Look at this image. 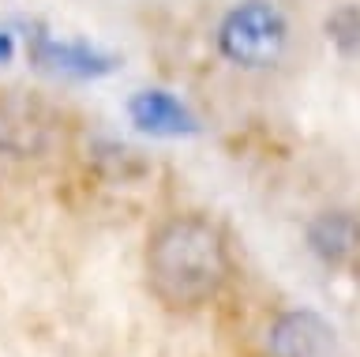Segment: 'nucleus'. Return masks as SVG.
Masks as SVG:
<instances>
[{"label":"nucleus","instance_id":"6e6552de","mask_svg":"<svg viewBox=\"0 0 360 357\" xmlns=\"http://www.w3.org/2000/svg\"><path fill=\"white\" fill-rule=\"evenodd\" d=\"M15 132H19V151L34 147V139H38L41 125L30 117V109H0V147H15Z\"/></svg>","mask_w":360,"mask_h":357},{"label":"nucleus","instance_id":"20e7f679","mask_svg":"<svg viewBox=\"0 0 360 357\" xmlns=\"http://www.w3.org/2000/svg\"><path fill=\"white\" fill-rule=\"evenodd\" d=\"M308 252L330 271H360V218L349 211H323L304 230Z\"/></svg>","mask_w":360,"mask_h":357},{"label":"nucleus","instance_id":"7ed1b4c3","mask_svg":"<svg viewBox=\"0 0 360 357\" xmlns=\"http://www.w3.org/2000/svg\"><path fill=\"white\" fill-rule=\"evenodd\" d=\"M270 357H342L338 331L311 308H289L266 331Z\"/></svg>","mask_w":360,"mask_h":357},{"label":"nucleus","instance_id":"f03ea898","mask_svg":"<svg viewBox=\"0 0 360 357\" xmlns=\"http://www.w3.org/2000/svg\"><path fill=\"white\" fill-rule=\"evenodd\" d=\"M289 46V23L270 0H240L218 23V49L236 68H270Z\"/></svg>","mask_w":360,"mask_h":357},{"label":"nucleus","instance_id":"f257e3e1","mask_svg":"<svg viewBox=\"0 0 360 357\" xmlns=\"http://www.w3.org/2000/svg\"><path fill=\"white\" fill-rule=\"evenodd\" d=\"M229 275L225 237L199 215L169 218L146 244V278L154 297L169 308H199L221 289Z\"/></svg>","mask_w":360,"mask_h":357},{"label":"nucleus","instance_id":"0eeeda50","mask_svg":"<svg viewBox=\"0 0 360 357\" xmlns=\"http://www.w3.org/2000/svg\"><path fill=\"white\" fill-rule=\"evenodd\" d=\"M326 38L338 46V53L345 57H360V8L345 4L326 19Z\"/></svg>","mask_w":360,"mask_h":357},{"label":"nucleus","instance_id":"423d86ee","mask_svg":"<svg viewBox=\"0 0 360 357\" xmlns=\"http://www.w3.org/2000/svg\"><path fill=\"white\" fill-rule=\"evenodd\" d=\"M128 113L143 132H154V136H180V132L195 128L191 113L165 91H139L131 98Z\"/></svg>","mask_w":360,"mask_h":357},{"label":"nucleus","instance_id":"1a4fd4ad","mask_svg":"<svg viewBox=\"0 0 360 357\" xmlns=\"http://www.w3.org/2000/svg\"><path fill=\"white\" fill-rule=\"evenodd\" d=\"M8 57H11V38L4 35V30H0V64H4Z\"/></svg>","mask_w":360,"mask_h":357},{"label":"nucleus","instance_id":"39448f33","mask_svg":"<svg viewBox=\"0 0 360 357\" xmlns=\"http://www.w3.org/2000/svg\"><path fill=\"white\" fill-rule=\"evenodd\" d=\"M30 57L41 72L53 75H101L112 68L109 57L86 49V46H68V42H53V38H34Z\"/></svg>","mask_w":360,"mask_h":357}]
</instances>
